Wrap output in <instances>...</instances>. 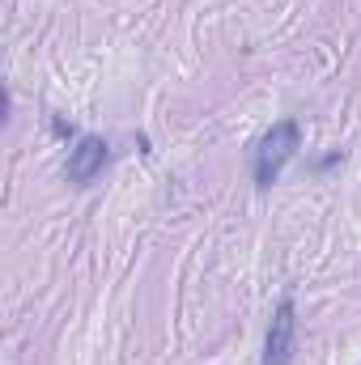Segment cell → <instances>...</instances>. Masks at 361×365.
Returning <instances> with one entry per match:
<instances>
[{
    "label": "cell",
    "mask_w": 361,
    "mask_h": 365,
    "mask_svg": "<svg viewBox=\"0 0 361 365\" xmlns=\"http://www.w3.org/2000/svg\"><path fill=\"white\" fill-rule=\"evenodd\" d=\"M298 149H302V128H298V119L272 123L268 132H264V140H260V149H255V182H260V187H272V182L280 179L285 162H289Z\"/></svg>",
    "instance_id": "1"
},
{
    "label": "cell",
    "mask_w": 361,
    "mask_h": 365,
    "mask_svg": "<svg viewBox=\"0 0 361 365\" xmlns=\"http://www.w3.org/2000/svg\"><path fill=\"white\" fill-rule=\"evenodd\" d=\"M298 349V319H293V297H280L272 314L268 340H264V365H289Z\"/></svg>",
    "instance_id": "2"
},
{
    "label": "cell",
    "mask_w": 361,
    "mask_h": 365,
    "mask_svg": "<svg viewBox=\"0 0 361 365\" xmlns=\"http://www.w3.org/2000/svg\"><path fill=\"white\" fill-rule=\"evenodd\" d=\"M102 166H106V140H102V136H81L77 149H68L64 175H68V182L86 187V182H93L102 175Z\"/></svg>",
    "instance_id": "3"
}]
</instances>
